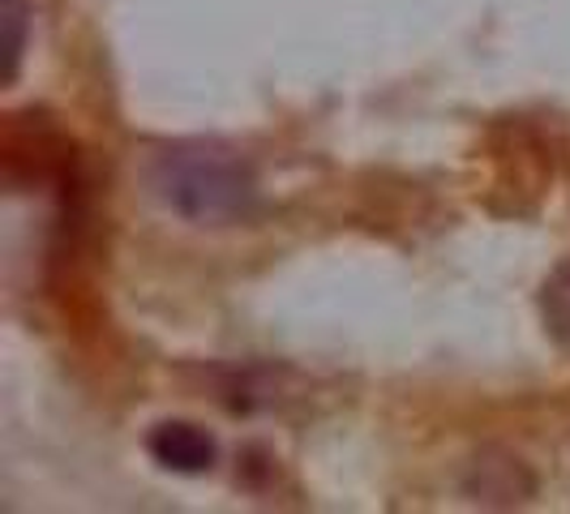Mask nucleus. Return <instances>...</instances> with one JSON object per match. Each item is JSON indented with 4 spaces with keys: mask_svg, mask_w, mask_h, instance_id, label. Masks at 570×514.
Returning <instances> with one entry per match:
<instances>
[{
    "mask_svg": "<svg viewBox=\"0 0 570 514\" xmlns=\"http://www.w3.org/2000/svg\"><path fill=\"white\" fill-rule=\"evenodd\" d=\"M463 493L472 502H485V506H514V502H528L537 493V481L528 472V463L507 451H485L468 467L463 476Z\"/></svg>",
    "mask_w": 570,
    "mask_h": 514,
    "instance_id": "obj_3",
    "label": "nucleus"
},
{
    "mask_svg": "<svg viewBox=\"0 0 570 514\" xmlns=\"http://www.w3.org/2000/svg\"><path fill=\"white\" fill-rule=\"evenodd\" d=\"M146 451L176 476H202L219 463V442L194 421H159L146 433Z\"/></svg>",
    "mask_w": 570,
    "mask_h": 514,
    "instance_id": "obj_2",
    "label": "nucleus"
},
{
    "mask_svg": "<svg viewBox=\"0 0 570 514\" xmlns=\"http://www.w3.org/2000/svg\"><path fill=\"white\" fill-rule=\"evenodd\" d=\"M146 180L155 201L194 228H232L257 210L254 164L236 146L215 138H189L155 150Z\"/></svg>",
    "mask_w": 570,
    "mask_h": 514,
    "instance_id": "obj_1",
    "label": "nucleus"
},
{
    "mask_svg": "<svg viewBox=\"0 0 570 514\" xmlns=\"http://www.w3.org/2000/svg\"><path fill=\"white\" fill-rule=\"evenodd\" d=\"M27 0H4V82H18L22 73V52H27Z\"/></svg>",
    "mask_w": 570,
    "mask_h": 514,
    "instance_id": "obj_5",
    "label": "nucleus"
},
{
    "mask_svg": "<svg viewBox=\"0 0 570 514\" xmlns=\"http://www.w3.org/2000/svg\"><path fill=\"white\" fill-rule=\"evenodd\" d=\"M541 322L544 335L558 343L562 352H570V257L558 261L549 270V279L541 284Z\"/></svg>",
    "mask_w": 570,
    "mask_h": 514,
    "instance_id": "obj_4",
    "label": "nucleus"
}]
</instances>
